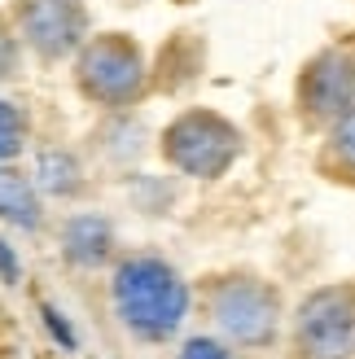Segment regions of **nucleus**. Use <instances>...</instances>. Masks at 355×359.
I'll list each match as a JSON object with an SVG mask.
<instances>
[{"mask_svg":"<svg viewBox=\"0 0 355 359\" xmlns=\"http://www.w3.org/2000/svg\"><path fill=\"white\" fill-rule=\"evenodd\" d=\"M110 302L119 325L140 342H171L189 320V285L163 255H128L114 267Z\"/></svg>","mask_w":355,"mask_h":359,"instance_id":"obj_1","label":"nucleus"},{"mask_svg":"<svg viewBox=\"0 0 355 359\" xmlns=\"http://www.w3.org/2000/svg\"><path fill=\"white\" fill-rule=\"evenodd\" d=\"M206 311L215 320V329L228 337L233 346L259 351L272 346L286 320V302H281L276 285H268L255 272H228L215 276L206 290Z\"/></svg>","mask_w":355,"mask_h":359,"instance_id":"obj_2","label":"nucleus"},{"mask_svg":"<svg viewBox=\"0 0 355 359\" xmlns=\"http://www.w3.org/2000/svg\"><path fill=\"white\" fill-rule=\"evenodd\" d=\"M75 79H79L83 97H93L97 105H110V110H123V105L140 101V93H145V83H149L145 53L123 31L93 35V40L79 44Z\"/></svg>","mask_w":355,"mask_h":359,"instance_id":"obj_3","label":"nucleus"},{"mask_svg":"<svg viewBox=\"0 0 355 359\" xmlns=\"http://www.w3.org/2000/svg\"><path fill=\"white\" fill-rule=\"evenodd\" d=\"M163 158L193 180H220L241 158V132L215 110H185L163 132Z\"/></svg>","mask_w":355,"mask_h":359,"instance_id":"obj_4","label":"nucleus"},{"mask_svg":"<svg viewBox=\"0 0 355 359\" xmlns=\"http://www.w3.org/2000/svg\"><path fill=\"white\" fill-rule=\"evenodd\" d=\"M298 359H351L355 355V280L321 285L294 316Z\"/></svg>","mask_w":355,"mask_h":359,"instance_id":"obj_5","label":"nucleus"},{"mask_svg":"<svg viewBox=\"0 0 355 359\" xmlns=\"http://www.w3.org/2000/svg\"><path fill=\"white\" fill-rule=\"evenodd\" d=\"M351 105H355V48L351 44L321 48L298 75V114L329 128Z\"/></svg>","mask_w":355,"mask_h":359,"instance_id":"obj_6","label":"nucleus"},{"mask_svg":"<svg viewBox=\"0 0 355 359\" xmlns=\"http://www.w3.org/2000/svg\"><path fill=\"white\" fill-rule=\"evenodd\" d=\"M18 31L40 57L58 62L79 53L88 40V9L83 0H22L18 5Z\"/></svg>","mask_w":355,"mask_h":359,"instance_id":"obj_7","label":"nucleus"},{"mask_svg":"<svg viewBox=\"0 0 355 359\" xmlns=\"http://www.w3.org/2000/svg\"><path fill=\"white\" fill-rule=\"evenodd\" d=\"M114 255V228L101 215H79L66 224V259L79 267H101Z\"/></svg>","mask_w":355,"mask_h":359,"instance_id":"obj_8","label":"nucleus"},{"mask_svg":"<svg viewBox=\"0 0 355 359\" xmlns=\"http://www.w3.org/2000/svg\"><path fill=\"white\" fill-rule=\"evenodd\" d=\"M321 167L333 180H342V184H355V105L329 123L325 149H321Z\"/></svg>","mask_w":355,"mask_h":359,"instance_id":"obj_9","label":"nucleus"},{"mask_svg":"<svg viewBox=\"0 0 355 359\" xmlns=\"http://www.w3.org/2000/svg\"><path fill=\"white\" fill-rule=\"evenodd\" d=\"M0 219H9L13 228H40V197L13 167H0Z\"/></svg>","mask_w":355,"mask_h":359,"instance_id":"obj_10","label":"nucleus"},{"mask_svg":"<svg viewBox=\"0 0 355 359\" xmlns=\"http://www.w3.org/2000/svg\"><path fill=\"white\" fill-rule=\"evenodd\" d=\"M40 171H44V189H53V193H75L79 189V167L70 163V154H44Z\"/></svg>","mask_w":355,"mask_h":359,"instance_id":"obj_11","label":"nucleus"},{"mask_svg":"<svg viewBox=\"0 0 355 359\" xmlns=\"http://www.w3.org/2000/svg\"><path fill=\"white\" fill-rule=\"evenodd\" d=\"M27 140V118L13 110L9 101H0V163H9V158L22 149Z\"/></svg>","mask_w":355,"mask_h":359,"instance_id":"obj_12","label":"nucleus"},{"mask_svg":"<svg viewBox=\"0 0 355 359\" xmlns=\"http://www.w3.org/2000/svg\"><path fill=\"white\" fill-rule=\"evenodd\" d=\"M175 359H233V351H228L220 337H189Z\"/></svg>","mask_w":355,"mask_h":359,"instance_id":"obj_13","label":"nucleus"},{"mask_svg":"<svg viewBox=\"0 0 355 359\" xmlns=\"http://www.w3.org/2000/svg\"><path fill=\"white\" fill-rule=\"evenodd\" d=\"M13 62H18V44H13V35L0 27V79L13 75Z\"/></svg>","mask_w":355,"mask_h":359,"instance_id":"obj_14","label":"nucleus"},{"mask_svg":"<svg viewBox=\"0 0 355 359\" xmlns=\"http://www.w3.org/2000/svg\"><path fill=\"white\" fill-rule=\"evenodd\" d=\"M351 359H355V355H351Z\"/></svg>","mask_w":355,"mask_h":359,"instance_id":"obj_15","label":"nucleus"}]
</instances>
